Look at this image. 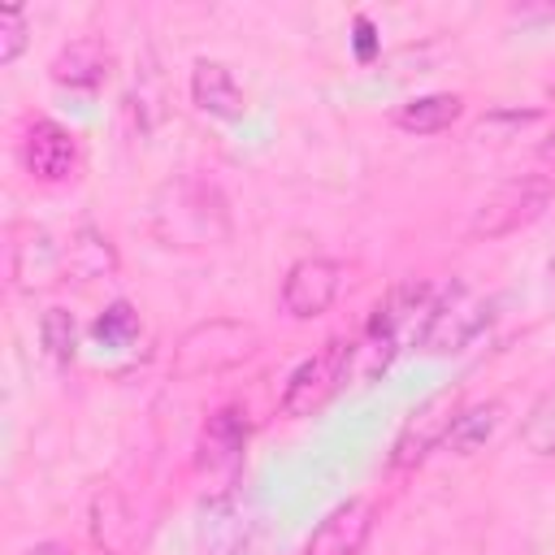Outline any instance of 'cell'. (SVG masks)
Masks as SVG:
<instances>
[{
  "mask_svg": "<svg viewBox=\"0 0 555 555\" xmlns=\"http://www.w3.org/2000/svg\"><path fill=\"white\" fill-rule=\"evenodd\" d=\"M338 291H343V264L330 256H304L282 278V308L295 321H312L338 299Z\"/></svg>",
  "mask_w": 555,
  "mask_h": 555,
  "instance_id": "52a82bcc",
  "label": "cell"
},
{
  "mask_svg": "<svg viewBox=\"0 0 555 555\" xmlns=\"http://www.w3.org/2000/svg\"><path fill=\"white\" fill-rule=\"evenodd\" d=\"M30 39V26H26V13L22 9H4L0 13V65H13L22 56Z\"/></svg>",
  "mask_w": 555,
  "mask_h": 555,
  "instance_id": "44dd1931",
  "label": "cell"
},
{
  "mask_svg": "<svg viewBox=\"0 0 555 555\" xmlns=\"http://www.w3.org/2000/svg\"><path fill=\"white\" fill-rule=\"evenodd\" d=\"M555 186L546 173H520L503 186H494L468 217V238L477 243H494V238H507L516 230H525L529 221H538L551 204Z\"/></svg>",
  "mask_w": 555,
  "mask_h": 555,
  "instance_id": "7a4b0ae2",
  "label": "cell"
},
{
  "mask_svg": "<svg viewBox=\"0 0 555 555\" xmlns=\"http://www.w3.org/2000/svg\"><path fill=\"white\" fill-rule=\"evenodd\" d=\"M256 347V330L230 317H212L191 325L178 347H173V377H204V373H221L234 369L238 360H247Z\"/></svg>",
  "mask_w": 555,
  "mask_h": 555,
  "instance_id": "3957f363",
  "label": "cell"
},
{
  "mask_svg": "<svg viewBox=\"0 0 555 555\" xmlns=\"http://www.w3.org/2000/svg\"><path fill=\"white\" fill-rule=\"evenodd\" d=\"M460 95H451V91H434V95H416V100H408L399 113H395V121H399V130H408V134H438V130H447L455 117H460Z\"/></svg>",
  "mask_w": 555,
  "mask_h": 555,
  "instance_id": "2e32d148",
  "label": "cell"
},
{
  "mask_svg": "<svg viewBox=\"0 0 555 555\" xmlns=\"http://www.w3.org/2000/svg\"><path fill=\"white\" fill-rule=\"evenodd\" d=\"M56 264V247H52V238L43 234V230H22L17 234V243H13V278H17V286H35V282H43V273Z\"/></svg>",
  "mask_w": 555,
  "mask_h": 555,
  "instance_id": "ac0fdd59",
  "label": "cell"
},
{
  "mask_svg": "<svg viewBox=\"0 0 555 555\" xmlns=\"http://www.w3.org/2000/svg\"><path fill=\"white\" fill-rule=\"evenodd\" d=\"M104 74H108V48H104L100 39H91V35L65 43V48L52 56V82H61V87L91 91V87L104 82Z\"/></svg>",
  "mask_w": 555,
  "mask_h": 555,
  "instance_id": "7c38bea8",
  "label": "cell"
},
{
  "mask_svg": "<svg viewBox=\"0 0 555 555\" xmlns=\"http://www.w3.org/2000/svg\"><path fill=\"white\" fill-rule=\"evenodd\" d=\"M65 264H69V273H74L78 282H91V278H104V273L117 269V251H113V243H108L95 225H82V230L69 238Z\"/></svg>",
  "mask_w": 555,
  "mask_h": 555,
  "instance_id": "e0dca14e",
  "label": "cell"
},
{
  "mask_svg": "<svg viewBox=\"0 0 555 555\" xmlns=\"http://www.w3.org/2000/svg\"><path fill=\"white\" fill-rule=\"evenodd\" d=\"M369 533H373V503L369 499H347L312 529L304 555H360Z\"/></svg>",
  "mask_w": 555,
  "mask_h": 555,
  "instance_id": "30bf717a",
  "label": "cell"
},
{
  "mask_svg": "<svg viewBox=\"0 0 555 555\" xmlns=\"http://www.w3.org/2000/svg\"><path fill=\"white\" fill-rule=\"evenodd\" d=\"M503 425V399H486V403H473L464 412H455L451 429H447V451L455 455H473L481 451Z\"/></svg>",
  "mask_w": 555,
  "mask_h": 555,
  "instance_id": "9a60e30c",
  "label": "cell"
},
{
  "mask_svg": "<svg viewBox=\"0 0 555 555\" xmlns=\"http://www.w3.org/2000/svg\"><path fill=\"white\" fill-rule=\"evenodd\" d=\"M130 533H134V516H130L126 494L113 490V486H104L91 499V538H95V546L104 555H117V551H126Z\"/></svg>",
  "mask_w": 555,
  "mask_h": 555,
  "instance_id": "5bb4252c",
  "label": "cell"
},
{
  "mask_svg": "<svg viewBox=\"0 0 555 555\" xmlns=\"http://www.w3.org/2000/svg\"><path fill=\"white\" fill-rule=\"evenodd\" d=\"M26 555H61V551H56V546H52V542H39V546H30V551H26Z\"/></svg>",
  "mask_w": 555,
  "mask_h": 555,
  "instance_id": "cb8c5ba5",
  "label": "cell"
},
{
  "mask_svg": "<svg viewBox=\"0 0 555 555\" xmlns=\"http://www.w3.org/2000/svg\"><path fill=\"white\" fill-rule=\"evenodd\" d=\"M546 273H551V286H555V256H551V269Z\"/></svg>",
  "mask_w": 555,
  "mask_h": 555,
  "instance_id": "d4e9b609",
  "label": "cell"
},
{
  "mask_svg": "<svg viewBox=\"0 0 555 555\" xmlns=\"http://www.w3.org/2000/svg\"><path fill=\"white\" fill-rule=\"evenodd\" d=\"M455 412H460V408H455V395H451V390L429 395V399L408 416L403 434L395 438L390 464H395V468H412V464H421L438 442H447V429H451Z\"/></svg>",
  "mask_w": 555,
  "mask_h": 555,
  "instance_id": "ba28073f",
  "label": "cell"
},
{
  "mask_svg": "<svg viewBox=\"0 0 555 555\" xmlns=\"http://www.w3.org/2000/svg\"><path fill=\"white\" fill-rule=\"evenodd\" d=\"M520 442L533 455H555V382L533 399V408L520 421Z\"/></svg>",
  "mask_w": 555,
  "mask_h": 555,
  "instance_id": "d6986e66",
  "label": "cell"
},
{
  "mask_svg": "<svg viewBox=\"0 0 555 555\" xmlns=\"http://www.w3.org/2000/svg\"><path fill=\"white\" fill-rule=\"evenodd\" d=\"M134 330H139V321H134L130 304H113V308L95 321V334H100V338H108V343H121V338H130Z\"/></svg>",
  "mask_w": 555,
  "mask_h": 555,
  "instance_id": "7402d4cb",
  "label": "cell"
},
{
  "mask_svg": "<svg viewBox=\"0 0 555 555\" xmlns=\"http://www.w3.org/2000/svg\"><path fill=\"white\" fill-rule=\"evenodd\" d=\"M39 338H43V351L52 360H61V364H69L74 351H78V325H74V317L65 308H48L39 317Z\"/></svg>",
  "mask_w": 555,
  "mask_h": 555,
  "instance_id": "ffe728a7",
  "label": "cell"
},
{
  "mask_svg": "<svg viewBox=\"0 0 555 555\" xmlns=\"http://www.w3.org/2000/svg\"><path fill=\"white\" fill-rule=\"evenodd\" d=\"M351 343L347 338H325L286 382L282 390V416H312L347 377L351 369Z\"/></svg>",
  "mask_w": 555,
  "mask_h": 555,
  "instance_id": "277c9868",
  "label": "cell"
},
{
  "mask_svg": "<svg viewBox=\"0 0 555 555\" xmlns=\"http://www.w3.org/2000/svg\"><path fill=\"white\" fill-rule=\"evenodd\" d=\"M191 100H195V108H204L208 117H225V121L243 117V108H247V100H243L234 74H230L221 61H195V65H191Z\"/></svg>",
  "mask_w": 555,
  "mask_h": 555,
  "instance_id": "8fae6325",
  "label": "cell"
},
{
  "mask_svg": "<svg viewBox=\"0 0 555 555\" xmlns=\"http://www.w3.org/2000/svg\"><path fill=\"white\" fill-rule=\"evenodd\" d=\"M225 208L221 195L204 182H169L152 199V234L165 247H199L225 238Z\"/></svg>",
  "mask_w": 555,
  "mask_h": 555,
  "instance_id": "6da1fadb",
  "label": "cell"
},
{
  "mask_svg": "<svg viewBox=\"0 0 555 555\" xmlns=\"http://www.w3.org/2000/svg\"><path fill=\"white\" fill-rule=\"evenodd\" d=\"M538 156H542V165H555V130L542 139V147H538Z\"/></svg>",
  "mask_w": 555,
  "mask_h": 555,
  "instance_id": "603a6c76",
  "label": "cell"
},
{
  "mask_svg": "<svg viewBox=\"0 0 555 555\" xmlns=\"http://www.w3.org/2000/svg\"><path fill=\"white\" fill-rule=\"evenodd\" d=\"M22 165H26V173L39 178V182H61V178H69L74 165H78V143H74V134H69L61 121L39 117V121L26 126Z\"/></svg>",
  "mask_w": 555,
  "mask_h": 555,
  "instance_id": "9c48e42d",
  "label": "cell"
},
{
  "mask_svg": "<svg viewBox=\"0 0 555 555\" xmlns=\"http://www.w3.org/2000/svg\"><path fill=\"white\" fill-rule=\"evenodd\" d=\"M425 299H429V286L425 282H399L377 308H373V317H369V330H364V347H356L351 351V360L356 356H369V364L360 369V377H373L377 369H386L390 364V356L399 351V338H403V330H408V321H412V312L416 308H425Z\"/></svg>",
  "mask_w": 555,
  "mask_h": 555,
  "instance_id": "8992f818",
  "label": "cell"
},
{
  "mask_svg": "<svg viewBox=\"0 0 555 555\" xmlns=\"http://www.w3.org/2000/svg\"><path fill=\"white\" fill-rule=\"evenodd\" d=\"M494 321V299L490 295H477L468 286H451L447 299L438 308H429V325L421 334V347L429 356H447V351H460L468 347L486 325Z\"/></svg>",
  "mask_w": 555,
  "mask_h": 555,
  "instance_id": "5b68a950",
  "label": "cell"
},
{
  "mask_svg": "<svg viewBox=\"0 0 555 555\" xmlns=\"http://www.w3.org/2000/svg\"><path fill=\"white\" fill-rule=\"evenodd\" d=\"M243 442H247V421L238 408H221L208 416L204 425V438H199V464L208 468H234L238 455H243Z\"/></svg>",
  "mask_w": 555,
  "mask_h": 555,
  "instance_id": "4fadbf2b",
  "label": "cell"
}]
</instances>
